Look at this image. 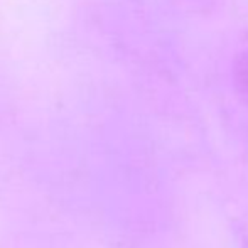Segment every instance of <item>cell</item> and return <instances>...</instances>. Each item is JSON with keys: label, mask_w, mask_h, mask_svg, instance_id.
<instances>
[{"label": "cell", "mask_w": 248, "mask_h": 248, "mask_svg": "<svg viewBox=\"0 0 248 248\" xmlns=\"http://www.w3.org/2000/svg\"><path fill=\"white\" fill-rule=\"evenodd\" d=\"M235 79H236V85L240 86V90L245 93L248 98V51L242 52V54L238 56V59H236Z\"/></svg>", "instance_id": "obj_1"}]
</instances>
